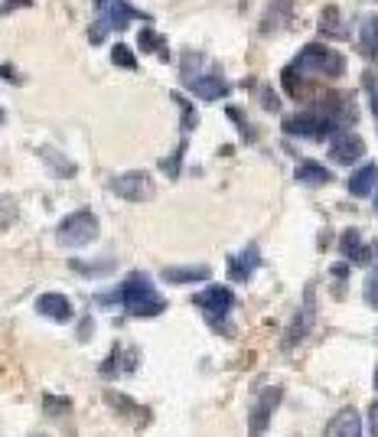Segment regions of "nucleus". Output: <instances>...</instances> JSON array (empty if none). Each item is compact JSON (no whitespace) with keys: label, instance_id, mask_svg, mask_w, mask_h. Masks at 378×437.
<instances>
[{"label":"nucleus","instance_id":"f3484780","mask_svg":"<svg viewBox=\"0 0 378 437\" xmlns=\"http://www.w3.org/2000/svg\"><path fill=\"white\" fill-rule=\"evenodd\" d=\"M290 10H294V0H274L268 7V13H264V20H261V36H271V33H278V30H284L290 23Z\"/></svg>","mask_w":378,"mask_h":437},{"label":"nucleus","instance_id":"58836bf2","mask_svg":"<svg viewBox=\"0 0 378 437\" xmlns=\"http://www.w3.org/2000/svg\"><path fill=\"white\" fill-rule=\"evenodd\" d=\"M369 434L378 437V402L369 408Z\"/></svg>","mask_w":378,"mask_h":437},{"label":"nucleus","instance_id":"9b49d317","mask_svg":"<svg viewBox=\"0 0 378 437\" xmlns=\"http://www.w3.org/2000/svg\"><path fill=\"white\" fill-rule=\"evenodd\" d=\"M329 157L343 163V167H353L355 160L365 157V141L353 131H336V134L329 137Z\"/></svg>","mask_w":378,"mask_h":437},{"label":"nucleus","instance_id":"f704fd0d","mask_svg":"<svg viewBox=\"0 0 378 437\" xmlns=\"http://www.w3.org/2000/svg\"><path fill=\"white\" fill-rule=\"evenodd\" d=\"M111 62H114V66H121V69H137V59H134V52L127 49V46H114V49H111Z\"/></svg>","mask_w":378,"mask_h":437},{"label":"nucleus","instance_id":"cd10ccee","mask_svg":"<svg viewBox=\"0 0 378 437\" xmlns=\"http://www.w3.org/2000/svg\"><path fill=\"white\" fill-rule=\"evenodd\" d=\"M69 268L78 271V274H85V278H98V274H108V271L114 268V261L111 258H105V261H72Z\"/></svg>","mask_w":378,"mask_h":437},{"label":"nucleus","instance_id":"a211bd4d","mask_svg":"<svg viewBox=\"0 0 378 437\" xmlns=\"http://www.w3.org/2000/svg\"><path fill=\"white\" fill-rule=\"evenodd\" d=\"M36 310H40L42 317L56 320V323H69V320H72V303H69L66 294H42L40 301H36Z\"/></svg>","mask_w":378,"mask_h":437},{"label":"nucleus","instance_id":"e433bc0d","mask_svg":"<svg viewBox=\"0 0 378 437\" xmlns=\"http://www.w3.org/2000/svg\"><path fill=\"white\" fill-rule=\"evenodd\" d=\"M23 7H33V0H4V7H0V13L7 17V13H13V10H23Z\"/></svg>","mask_w":378,"mask_h":437},{"label":"nucleus","instance_id":"0eeeda50","mask_svg":"<svg viewBox=\"0 0 378 437\" xmlns=\"http://www.w3.org/2000/svg\"><path fill=\"white\" fill-rule=\"evenodd\" d=\"M280 398H284V388H280V385L264 388V392H261V395L254 398L252 412H248V437H261V434H264V431H268L271 414L278 412Z\"/></svg>","mask_w":378,"mask_h":437},{"label":"nucleus","instance_id":"5701e85b","mask_svg":"<svg viewBox=\"0 0 378 437\" xmlns=\"http://www.w3.org/2000/svg\"><path fill=\"white\" fill-rule=\"evenodd\" d=\"M212 271L206 264H189V268H163L167 284H196V281H209Z\"/></svg>","mask_w":378,"mask_h":437},{"label":"nucleus","instance_id":"79ce46f5","mask_svg":"<svg viewBox=\"0 0 378 437\" xmlns=\"http://www.w3.org/2000/svg\"><path fill=\"white\" fill-rule=\"evenodd\" d=\"M375 209H378V196H375Z\"/></svg>","mask_w":378,"mask_h":437},{"label":"nucleus","instance_id":"1a4fd4ad","mask_svg":"<svg viewBox=\"0 0 378 437\" xmlns=\"http://www.w3.org/2000/svg\"><path fill=\"white\" fill-rule=\"evenodd\" d=\"M95 10H98V23L105 30H127L131 20H147V13L134 10L127 0H95Z\"/></svg>","mask_w":378,"mask_h":437},{"label":"nucleus","instance_id":"6ab92c4d","mask_svg":"<svg viewBox=\"0 0 378 437\" xmlns=\"http://www.w3.org/2000/svg\"><path fill=\"white\" fill-rule=\"evenodd\" d=\"M294 177H297V183H303V186H326V183H333V170H326L323 163H317V160H300L294 170Z\"/></svg>","mask_w":378,"mask_h":437},{"label":"nucleus","instance_id":"473e14b6","mask_svg":"<svg viewBox=\"0 0 378 437\" xmlns=\"http://www.w3.org/2000/svg\"><path fill=\"white\" fill-rule=\"evenodd\" d=\"M42 412L49 418H62V414L72 412V402L69 398H56V395H42Z\"/></svg>","mask_w":378,"mask_h":437},{"label":"nucleus","instance_id":"4be33fe9","mask_svg":"<svg viewBox=\"0 0 378 437\" xmlns=\"http://www.w3.org/2000/svg\"><path fill=\"white\" fill-rule=\"evenodd\" d=\"M359 49L365 59H378V13L362 20L359 26Z\"/></svg>","mask_w":378,"mask_h":437},{"label":"nucleus","instance_id":"ea45409f","mask_svg":"<svg viewBox=\"0 0 378 437\" xmlns=\"http://www.w3.org/2000/svg\"><path fill=\"white\" fill-rule=\"evenodd\" d=\"M0 76L7 78V82H20V78H17V72H13V69H7V66H0Z\"/></svg>","mask_w":378,"mask_h":437},{"label":"nucleus","instance_id":"4c0bfd02","mask_svg":"<svg viewBox=\"0 0 378 437\" xmlns=\"http://www.w3.org/2000/svg\"><path fill=\"white\" fill-rule=\"evenodd\" d=\"M329 271H333V278H336V281H345V278H349V261H339V264H333Z\"/></svg>","mask_w":378,"mask_h":437},{"label":"nucleus","instance_id":"c85d7f7f","mask_svg":"<svg viewBox=\"0 0 378 437\" xmlns=\"http://www.w3.org/2000/svg\"><path fill=\"white\" fill-rule=\"evenodd\" d=\"M225 115H228V118H232V121H235V124H238V131H242V137H244V141H248V144H258V127H254L252 121L244 118L242 111L228 105V108H225Z\"/></svg>","mask_w":378,"mask_h":437},{"label":"nucleus","instance_id":"2eb2a0df","mask_svg":"<svg viewBox=\"0 0 378 437\" xmlns=\"http://www.w3.org/2000/svg\"><path fill=\"white\" fill-rule=\"evenodd\" d=\"M258 264H261L258 245H248L244 252L228 255V278H232V281H248L254 271H258Z\"/></svg>","mask_w":378,"mask_h":437},{"label":"nucleus","instance_id":"20e7f679","mask_svg":"<svg viewBox=\"0 0 378 437\" xmlns=\"http://www.w3.org/2000/svg\"><path fill=\"white\" fill-rule=\"evenodd\" d=\"M294 66L300 69L303 76L339 78L345 72V56L336 49H329V46H323V42H310V46H303V52L294 59Z\"/></svg>","mask_w":378,"mask_h":437},{"label":"nucleus","instance_id":"ddd939ff","mask_svg":"<svg viewBox=\"0 0 378 437\" xmlns=\"http://www.w3.org/2000/svg\"><path fill=\"white\" fill-rule=\"evenodd\" d=\"M105 402H108V408L111 412H118L121 418H127V421H134L137 428H143V424H150V412L143 408V404H137L134 398H127V395H121V392H105Z\"/></svg>","mask_w":378,"mask_h":437},{"label":"nucleus","instance_id":"393cba45","mask_svg":"<svg viewBox=\"0 0 378 437\" xmlns=\"http://www.w3.org/2000/svg\"><path fill=\"white\" fill-rule=\"evenodd\" d=\"M319 30L333 40H345L349 30H343V20H339V7H326L323 10V17H319Z\"/></svg>","mask_w":378,"mask_h":437},{"label":"nucleus","instance_id":"37998d69","mask_svg":"<svg viewBox=\"0 0 378 437\" xmlns=\"http://www.w3.org/2000/svg\"><path fill=\"white\" fill-rule=\"evenodd\" d=\"M0 121H4V111H0Z\"/></svg>","mask_w":378,"mask_h":437},{"label":"nucleus","instance_id":"a878e982","mask_svg":"<svg viewBox=\"0 0 378 437\" xmlns=\"http://www.w3.org/2000/svg\"><path fill=\"white\" fill-rule=\"evenodd\" d=\"M372 258H375V264H372L369 278H365V287H362V294H365V303H369L372 310H378V242L372 245Z\"/></svg>","mask_w":378,"mask_h":437},{"label":"nucleus","instance_id":"39448f33","mask_svg":"<svg viewBox=\"0 0 378 437\" xmlns=\"http://www.w3.org/2000/svg\"><path fill=\"white\" fill-rule=\"evenodd\" d=\"M98 232H101L98 216L92 209H78L56 226V242L66 245V248H82V245H92L98 238Z\"/></svg>","mask_w":378,"mask_h":437},{"label":"nucleus","instance_id":"c9c22d12","mask_svg":"<svg viewBox=\"0 0 378 437\" xmlns=\"http://www.w3.org/2000/svg\"><path fill=\"white\" fill-rule=\"evenodd\" d=\"M261 108L264 111H280V98L278 95H274V88H271V85H261Z\"/></svg>","mask_w":378,"mask_h":437},{"label":"nucleus","instance_id":"7c9ffc66","mask_svg":"<svg viewBox=\"0 0 378 437\" xmlns=\"http://www.w3.org/2000/svg\"><path fill=\"white\" fill-rule=\"evenodd\" d=\"M173 101L179 105V115H183V134L196 131V124H199V115H196V108H193V105H189V101H186L179 92H173Z\"/></svg>","mask_w":378,"mask_h":437},{"label":"nucleus","instance_id":"9d476101","mask_svg":"<svg viewBox=\"0 0 378 437\" xmlns=\"http://www.w3.org/2000/svg\"><path fill=\"white\" fill-rule=\"evenodd\" d=\"M137 366H141V353H137V346H121V343H114V346H111V353H108V359L98 366V375H101V378L134 375Z\"/></svg>","mask_w":378,"mask_h":437},{"label":"nucleus","instance_id":"aec40b11","mask_svg":"<svg viewBox=\"0 0 378 437\" xmlns=\"http://www.w3.org/2000/svg\"><path fill=\"white\" fill-rule=\"evenodd\" d=\"M40 160L49 167V173L52 177H59V180H72L78 173V167L72 163L69 157H62L56 147H40Z\"/></svg>","mask_w":378,"mask_h":437},{"label":"nucleus","instance_id":"f8f14e48","mask_svg":"<svg viewBox=\"0 0 378 437\" xmlns=\"http://www.w3.org/2000/svg\"><path fill=\"white\" fill-rule=\"evenodd\" d=\"M183 85L202 101H219V98H225V95L232 92L228 82L219 76V72H199L196 78H189V82H183Z\"/></svg>","mask_w":378,"mask_h":437},{"label":"nucleus","instance_id":"7ed1b4c3","mask_svg":"<svg viewBox=\"0 0 378 437\" xmlns=\"http://www.w3.org/2000/svg\"><path fill=\"white\" fill-rule=\"evenodd\" d=\"M193 303L199 307L202 313H206V323H209L215 333L232 337V330L225 327L228 313H232V307H235V294H232V287L212 284V287H206V291H199V294L193 297Z\"/></svg>","mask_w":378,"mask_h":437},{"label":"nucleus","instance_id":"f257e3e1","mask_svg":"<svg viewBox=\"0 0 378 437\" xmlns=\"http://www.w3.org/2000/svg\"><path fill=\"white\" fill-rule=\"evenodd\" d=\"M98 303L101 307H111V303H121L124 307L127 317H160V313L167 310V301L157 294V287L153 281L143 274V271H131L124 281H121L118 291H111V294H98Z\"/></svg>","mask_w":378,"mask_h":437},{"label":"nucleus","instance_id":"6e6552de","mask_svg":"<svg viewBox=\"0 0 378 437\" xmlns=\"http://www.w3.org/2000/svg\"><path fill=\"white\" fill-rule=\"evenodd\" d=\"M111 193L127 202H147L153 196V180L143 170H127V173L111 180Z\"/></svg>","mask_w":378,"mask_h":437},{"label":"nucleus","instance_id":"b1692460","mask_svg":"<svg viewBox=\"0 0 378 437\" xmlns=\"http://www.w3.org/2000/svg\"><path fill=\"white\" fill-rule=\"evenodd\" d=\"M137 46H141V52H157L160 59H170L167 42H163V36H160L153 26H143L141 33H137Z\"/></svg>","mask_w":378,"mask_h":437},{"label":"nucleus","instance_id":"423d86ee","mask_svg":"<svg viewBox=\"0 0 378 437\" xmlns=\"http://www.w3.org/2000/svg\"><path fill=\"white\" fill-rule=\"evenodd\" d=\"M313 323H317V284H307L300 307H297L294 320H290V327H287L284 339H280V349H284V353H290L294 346H300L303 339L310 337Z\"/></svg>","mask_w":378,"mask_h":437},{"label":"nucleus","instance_id":"f03ea898","mask_svg":"<svg viewBox=\"0 0 378 437\" xmlns=\"http://www.w3.org/2000/svg\"><path fill=\"white\" fill-rule=\"evenodd\" d=\"M284 134L290 137H303V141H329V137L336 134V131H345V127H339L336 121L329 118L323 108H307L300 111V115H290V118H284Z\"/></svg>","mask_w":378,"mask_h":437},{"label":"nucleus","instance_id":"72a5a7b5","mask_svg":"<svg viewBox=\"0 0 378 437\" xmlns=\"http://www.w3.org/2000/svg\"><path fill=\"white\" fill-rule=\"evenodd\" d=\"M17 222V199L13 196H0V228H10Z\"/></svg>","mask_w":378,"mask_h":437},{"label":"nucleus","instance_id":"c756f323","mask_svg":"<svg viewBox=\"0 0 378 437\" xmlns=\"http://www.w3.org/2000/svg\"><path fill=\"white\" fill-rule=\"evenodd\" d=\"M183 153H186V141H179L177 151L170 153V157L160 160V170H163L170 180H177V177H179V167H183Z\"/></svg>","mask_w":378,"mask_h":437},{"label":"nucleus","instance_id":"dca6fc26","mask_svg":"<svg viewBox=\"0 0 378 437\" xmlns=\"http://www.w3.org/2000/svg\"><path fill=\"white\" fill-rule=\"evenodd\" d=\"M326 437H362V418L355 408H343L329 418Z\"/></svg>","mask_w":378,"mask_h":437},{"label":"nucleus","instance_id":"a19ab883","mask_svg":"<svg viewBox=\"0 0 378 437\" xmlns=\"http://www.w3.org/2000/svg\"><path fill=\"white\" fill-rule=\"evenodd\" d=\"M375 388H378V369H375Z\"/></svg>","mask_w":378,"mask_h":437},{"label":"nucleus","instance_id":"2f4dec72","mask_svg":"<svg viewBox=\"0 0 378 437\" xmlns=\"http://www.w3.org/2000/svg\"><path fill=\"white\" fill-rule=\"evenodd\" d=\"M362 88H365V95H369L372 115H375V124H378V72H375V69H365V76H362Z\"/></svg>","mask_w":378,"mask_h":437},{"label":"nucleus","instance_id":"412c9836","mask_svg":"<svg viewBox=\"0 0 378 437\" xmlns=\"http://www.w3.org/2000/svg\"><path fill=\"white\" fill-rule=\"evenodd\" d=\"M375 186H378V163H365V167H359L349 177V193L353 196H369V193H375Z\"/></svg>","mask_w":378,"mask_h":437},{"label":"nucleus","instance_id":"c03bdc74","mask_svg":"<svg viewBox=\"0 0 378 437\" xmlns=\"http://www.w3.org/2000/svg\"><path fill=\"white\" fill-rule=\"evenodd\" d=\"M36 437H46V434H36Z\"/></svg>","mask_w":378,"mask_h":437},{"label":"nucleus","instance_id":"4468645a","mask_svg":"<svg viewBox=\"0 0 378 437\" xmlns=\"http://www.w3.org/2000/svg\"><path fill=\"white\" fill-rule=\"evenodd\" d=\"M339 252L349 264H372V245H362L359 228H345L339 235Z\"/></svg>","mask_w":378,"mask_h":437},{"label":"nucleus","instance_id":"bb28decb","mask_svg":"<svg viewBox=\"0 0 378 437\" xmlns=\"http://www.w3.org/2000/svg\"><path fill=\"white\" fill-rule=\"evenodd\" d=\"M300 69L290 62V66H284V72H280V85H284V92L290 95L294 101H300V95H303V82H300Z\"/></svg>","mask_w":378,"mask_h":437}]
</instances>
